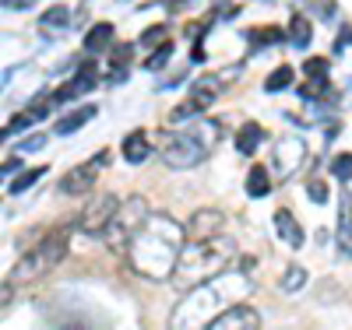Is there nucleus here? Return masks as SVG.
I'll list each match as a JSON object with an SVG mask.
<instances>
[{"mask_svg":"<svg viewBox=\"0 0 352 330\" xmlns=\"http://www.w3.org/2000/svg\"><path fill=\"white\" fill-rule=\"evenodd\" d=\"M187 243V232L180 222H173L169 215L162 211H152L144 218V225L131 235L127 243V263L141 278L148 281H169L173 271H176V257H180Z\"/></svg>","mask_w":352,"mask_h":330,"instance_id":"obj_1","label":"nucleus"},{"mask_svg":"<svg viewBox=\"0 0 352 330\" xmlns=\"http://www.w3.org/2000/svg\"><path fill=\"white\" fill-rule=\"evenodd\" d=\"M247 292H250V271H247V267H240V263H232V267H226L222 274H215L208 281L187 288L184 298H180V306L173 309L169 323L176 330L208 327L222 309H229L232 303H240Z\"/></svg>","mask_w":352,"mask_h":330,"instance_id":"obj_2","label":"nucleus"},{"mask_svg":"<svg viewBox=\"0 0 352 330\" xmlns=\"http://www.w3.org/2000/svg\"><path fill=\"white\" fill-rule=\"evenodd\" d=\"M236 253H240L236 250V239L226 235V232H219L212 239H187L180 257H176V271H173L169 281L180 288V292H187V288H194L201 281L222 274L226 267H232Z\"/></svg>","mask_w":352,"mask_h":330,"instance_id":"obj_3","label":"nucleus"},{"mask_svg":"<svg viewBox=\"0 0 352 330\" xmlns=\"http://www.w3.org/2000/svg\"><path fill=\"white\" fill-rule=\"evenodd\" d=\"M71 235H74V225H60V228H53L43 235V243L36 250H28L18 257V263L11 267V274L8 281L14 288H28V285H36L43 274H50L56 263H64L67 250H71Z\"/></svg>","mask_w":352,"mask_h":330,"instance_id":"obj_4","label":"nucleus"},{"mask_svg":"<svg viewBox=\"0 0 352 330\" xmlns=\"http://www.w3.org/2000/svg\"><path fill=\"white\" fill-rule=\"evenodd\" d=\"M152 215V207H148V200L144 197H127V200H120V207H116V215H113V222H109V228H106V243H109V250H127V243H131V235L144 225V218Z\"/></svg>","mask_w":352,"mask_h":330,"instance_id":"obj_5","label":"nucleus"},{"mask_svg":"<svg viewBox=\"0 0 352 330\" xmlns=\"http://www.w3.org/2000/svg\"><path fill=\"white\" fill-rule=\"evenodd\" d=\"M159 158L169 169H197L204 158H208V148H204L190 130H166L162 144H159Z\"/></svg>","mask_w":352,"mask_h":330,"instance_id":"obj_6","label":"nucleus"},{"mask_svg":"<svg viewBox=\"0 0 352 330\" xmlns=\"http://www.w3.org/2000/svg\"><path fill=\"white\" fill-rule=\"evenodd\" d=\"M222 81H226V78H215V74H208V78H197V81L190 84L187 99H184L180 106H176V109L169 113V123H184V119L201 116L204 109H208V106L219 99V92H222Z\"/></svg>","mask_w":352,"mask_h":330,"instance_id":"obj_7","label":"nucleus"},{"mask_svg":"<svg viewBox=\"0 0 352 330\" xmlns=\"http://www.w3.org/2000/svg\"><path fill=\"white\" fill-rule=\"evenodd\" d=\"M116 207H120V197H116V193H99V197H92V204L81 207L74 228H78L85 239H102L106 228H109V222H113V215H116Z\"/></svg>","mask_w":352,"mask_h":330,"instance_id":"obj_8","label":"nucleus"},{"mask_svg":"<svg viewBox=\"0 0 352 330\" xmlns=\"http://www.w3.org/2000/svg\"><path fill=\"white\" fill-rule=\"evenodd\" d=\"M109 162V155L102 152L96 162H81V165H74L71 172H64V179H60V193L64 197H85V193H92V187L99 183V169Z\"/></svg>","mask_w":352,"mask_h":330,"instance_id":"obj_9","label":"nucleus"},{"mask_svg":"<svg viewBox=\"0 0 352 330\" xmlns=\"http://www.w3.org/2000/svg\"><path fill=\"white\" fill-rule=\"evenodd\" d=\"M303 158H307V144H303V137H296V134L289 137V134H285V137L275 141V152H272V169H275V176L289 179L292 172L303 165Z\"/></svg>","mask_w":352,"mask_h":330,"instance_id":"obj_10","label":"nucleus"},{"mask_svg":"<svg viewBox=\"0 0 352 330\" xmlns=\"http://www.w3.org/2000/svg\"><path fill=\"white\" fill-rule=\"evenodd\" d=\"M96 84H99V71H96V60H92V64H81V67L74 71V78H71V81H64V84L56 88V92H53L50 99H53V106H64V102H74V99L88 95Z\"/></svg>","mask_w":352,"mask_h":330,"instance_id":"obj_11","label":"nucleus"},{"mask_svg":"<svg viewBox=\"0 0 352 330\" xmlns=\"http://www.w3.org/2000/svg\"><path fill=\"white\" fill-rule=\"evenodd\" d=\"M261 313L257 309H250V306H243V303H232L229 309H222L212 323H208V330H261Z\"/></svg>","mask_w":352,"mask_h":330,"instance_id":"obj_12","label":"nucleus"},{"mask_svg":"<svg viewBox=\"0 0 352 330\" xmlns=\"http://www.w3.org/2000/svg\"><path fill=\"white\" fill-rule=\"evenodd\" d=\"M222 228H226V215L219 211V207H197V211L187 218V225H184L187 239H212Z\"/></svg>","mask_w":352,"mask_h":330,"instance_id":"obj_13","label":"nucleus"},{"mask_svg":"<svg viewBox=\"0 0 352 330\" xmlns=\"http://www.w3.org/2000/svg\"><path fill=\"white\" fill-rule=\"evenodd\" d=\"M124 158L131 162V165H141V162H148V155H152V137H148V130H131L127 137H124Z\"/></svg>","mask_w":352,"mask_h":330,"instance_id":"obj_14","label":"nucleus"},{"mask_svg":"<svg viewBox=\"0 0 352 330\" xmlns=\"http://www.w3.org/2000/svg\"><path fill=\"white\" fill-rule=\"evenodd\" d=\"M275 232H278V239H282L289 250H300L303 246V228H300V222L292 218L289 211H275Z\"/></svg>","mask_w":352,"mask_h":330,"instance_id":"obj_15","label":"nucleus"},{"mask_svg":"<svg viewBox=\"0 0 352 330\" xmlns=\"http://www.w3.org/2000/svg\"><path fill=\"white\" fill-rule=\"evenodd\" d=\"M96 102L92 106H78L74 113H67V116H60V123H56L53 127V134H60V137H71V134H78L85 123H88V119H96Z\"/></svg>","mask_w":352,"mask_h":330,"instance_id":"obj_16","label":"nucleus"},{"mask_svg":"<svg viewBox=\"0 0 352 330\" xmlns=\"http://www.w3.org/2000/svg\"><path fill=\"white\" fill-rule=\"evenodd\" d=\"M113 46V25L109 21H99V25H92V28H88V36H85V49L88 53H106Z\"/></svg>","mask_w":352,"mask_h":330,"instance_id":"obj_17","label":"nucleus"},{"mask_svg":"<svg viewBox=\"0 0 352 330\" xmlns=\"http://www.w3.org/2000/svg\"><path fill=\"white\" fill-rule=\"evenodd\" d=\"M190 134L204 144V148H208V152H212V148L219 144V137H222V127L215 123V119H204V116H194V123H190Z\"/></svg>","mask_w":352,"mask_h":330,"instance_id":"obj_18","label":"nucleus"},{"mask_svg":"<svg viewBox=\"0 0 352 330\" xmlns=\"http://www.w3.org/2000/svg\"><path fill=\"white\" fill-rule=\"evenodd\" d=\"M272 193V172L264 169V165H254L247 172V197L261 200V197H268Z\"/></svg>","mask_w":352,"mask_h":330,"instance_id":"obj_19","label":"nucleus"},{"mask_svg":"<svg viewBox=\"0 0 352 330\" xmlns=\"http://www.w3.org/2000/svg\"><path fill=\"white\" fill-rule=\"evenodd\" d=\"M285 36H289V43L296 46V49H307V46H310V39H314V25H310L303 14H292V18H289V32H285Z\"/></svg>","mask_w":352,"mask_h":330,"instance_id":"obj_20","label":"nucleus"},{"mask_svg":"<svg viewBox=\"0 0 352 330\" xmlns=\"http://www.w3.org/2000/svg\"><path fill=\"white\" fill-rule=\"evenodd\" d=\"M261 141H264L261 123H243V127L236 130V152H240V155H254L257 148H261Z\"/></svg>","mask_w":352,"mask_h":330,"instance_id":"obj_21","label":"nucleus"},{"mask_svg":"<svg viewBox=\"0 0 352 330\" xmlns=\"http://www.w3.org/2000/svg\"><path fill=\"white\" fill-rule=\"evenodd\" d=\"M338 243L345 253H352V197L342 193V211H338Z\"/></svg>","mask_w":352,"mask_h":330,"instance_id":"obj_22","label":"nucleus"},{"mask_svg":"<svg viewBox=\"0 0 352 330\" xmlns=\"http://www.w3.org/2000/svg\"><path fill=\"white\" fill-rule=\"evenodd\" d=\"M50 169L46 165H36V169H25V172H18V179H11V187H8V193H25V190H32L39 179L46 176Z\"/></svg>","mask_w":352,"mask_h":330,"instance_id":"obj_23","label":"nucleus"},{"mask_svg":"<svg viewBox=\"0 0 352 330\" xmlns=\"http://www.w3.org/2000/svg\"><path fill=\"white\" fill-rule=\"evenodd\" d=\"M39 25L43 28H67L71 25V8L67 4H53L50 11L39 14Z\"/></svg>","mask_w":352,"mask_h":330,"instance_id":"obj_24","label":"nucleus"},{"mask_svg":"<svg viewBox=\"0 0 352 330\" xmlns=\"http://www.w3.org/2000/svg\"><path fill=\"white\" fill-rule=\"evenodd\" d=\"M303 285H307V271L300 263H289V271L282 274V292L285 295H296V292H303Z\"/></svg>","mask_w":352,"mask_h":330,"instance_id":"obj_25","label":"nucleus"},{"mask_svg":"<svg viewBox=\"0 0 352 330\" xmlns=\"http://www.w3.org/2000/svg\"><path fill=\"white\" fill-rule=\"evenodd\" d=\"M173 49H176V46H173V43L166 39L162 46H155V49L148 53V64H144V67H148L152 74H159V71H166V64H169V56H173Z\"/></svg>","mask_w":352,"mask_h":330,"instance_id":"obj_26","label":"nucleus"},{"mask_svg":"<svg viewBox=\"0 0 352 330\" xmlns=\"http://www.w3.org/2000/svg\"><path fill=\"white\" fill-rule=\"evenodd\" d=\"M292 67H275L268 78H264V92H282V88H289L292 84Z\"/></svg>","mask_w":352,"mask_h":330,"instance_id":"obj_27","label":"nucleus"},{"mask_svg":"<svg viewBox=\"0 0 352 330\" xmlns=\"http://www.w3.org/2000/svg\"><path fill=\"white\" fill-rule=\"evenodd\" d=\"M166 36H169V28H166V25H152V28H144V32H141L138 46H141V49H155V46L166 43Z\"/></svg>","mask_w":352,"mask_h":330,"instance_id":"obj_28","label":"nucleus"},{"mask_svg":"<svg viewBox=\"0 0 352 330\" xmlns=\"http://www.w3.org/2000/svg\"><path fill=\"white\" fill-rule=\"evenodd\" d=\"M331 176L335 179H342V183H345V179H352V155L345 152V155H338L335 162H331Z\"/></svg>","mask_w":352,"mask_h":330,"instance_id":"obj_29","label":"nucleus"},{"mask_svg":"<svg viewBox=\"0 0 352 330\" xmlns=\"http://www.w3.org/2000/svg\"><path fill=\"white\" fill-rule=\"evenodd\" d=\"M307 78H328V60L324 56H310L307 64H303Z\"/></svg>","mask_w":352,"mask_h":330,"instance_id":"obj_30","label":"nucleus"},{"mask_svg":"<svg viewBox=\"0 0 352 330\" xmlns=\"http://www.w3.org/2000/svg\"><path fill=\"white\" fill-rule=\"evenodd\" d=\"M43 144H46V134H32V137H25L18 144V155H32V152H39Z\"/></svg>","mask_w":352,"mask_h":330,"instance_id":"obj_31","label":"nucleus"},{"mask_svg":"<svg viewBox=\"0 0 352 330\" xmlns=\"http://www.w3.org/2000/svg\"><path fill=\"white\" fill-rule=\"evenodd\" d=\"M307 197H310V200H317V204H324V200H328V187H324V179H310Z\"/></svg>","mask_w":352,"mask_h":330,"instance_id":"obj_32","label":"nucleus"},{"mask_svg":"<svg viewBox=\"0 0 352 330\" xmlns=\"http://www.w3.org/2000/svg\"><path fill=\"white\" fill-rule=\"evenodd\" d=\"M324 88H328V78H310V81L303 84V99H317Z\"/></svg>","mask_w":352,"mask_h":330,"instance_id":"obj_33","label":"nucleus"},{"mask_svg":"<svg viewBox=\"0 0 352 330\" xmlns=\"http://www.w3.org/2000/svg\"><path fill=\"white\" fill-rule=\"evenodd\" d=\"M285 32H282V28H264V32H250V39L254 43H264V46H268V43H278Z\"/></svg>","mask_w":352,"mask_h":330,"instance_id":"obj_34","label":"nucleus"},{"mask_svg":"<svg viewBox=\"0 0 352 330\" xmlns=\"http://www.w3.org/2000/svg\"><path fill=\"white\" fill-rule=\"evenodd\" d=\"M109 53H113V67H127L134 46H109Z\"/></svg>","mask_w":352,"mask_h":330,"instance_id":"obj_35","label":"nucleus"},{"mask_svg":"<svg viewBox=\"0 0 352 330\" xmlns=\"http://www.w3.org/2000/svg\"><path fill=\"white\" fill-rule=\"evenodd\" d=\"M14 295H18V288H14L11 281H4V285H0V313H4V309L14 303Z\"/></svg>","mask_w":352,"mask_h":330,"instance_id":"obj_36","label":"nucleus"},{"mask_svg":"<svg viewBox=\"0 0 352 330\" xmlns=\"http://www.w3.org/2000/svg\"><path fill=\"white\" fill-rule=\"evenodd\" d=\"M0 4H4L8 11H28V8H32V0H0Z\"/></svg>","mask_w":352,"mask_h":330,"instance_id":"obj_37","label":"nucleus"},{"mask_svg":"<svg viewBox=\"0 0 352 330\" xmlns=\"http://www.w3.org/2000/svg\"><path fill=\"white\" fill-rule=\"evenodd\" d=\"M180 81H187V71H176L173 78H166V81H159V88H176Z\"/></svg>","mask_w":352,"mask_h":330,"instance_id":"obj_38","label":"nucleus"},{"mask_svg":"<svg viewBox=\"0 0 352 330\" xmlns=\"http://www.w3.org/2000/svg\"><path fill=\"white\" fill-rule=\"evenodd\" d=\"M335 18V4L331 0H320V21H331Z\"/></svg>","mask_w":352,"mask_h":330,"instance_id":"obj_39","label":"nucleus"},{"mask_svg":"<svg viewBox=\"0 0 352 330\" xmlns=\"http://www.w3.org/2000/svg\"><path fill=\"white\" fill-rule=\"evenodd\" d=\"M4 169H8V172H18V169H21V155L14 152V155H11V158L4 162Z\"/></svg>","mask_w":352,"mask_h":330,"instance_id":"obj_40","label":"nucleus"},{"mask_svg":"<svg viewBox=\"0 0 352 330\" xmlns=\"http://www.w3.org/2000/svg\"><path fill=\"white\" fill-rule=\"evenodd\" d=\"M8 137H11V127H4V130H0V144H8Z\"/></svg>","mask_w":352,"mask_h":330,"instance_id":"obj_41","label":"nucleus"},{"mask_svg":"<svg viewBox=\"0 0 352 330\" xmlns=\"http://www.w3.org/2000/svg\"><path fill=\"white\" fill-rule=\"evenodd\" d=\"M345 43H352V28H349V32H342V43L338 46H345Z\"/></svg>","mask_w":352,"mask_h":330,"instance_id":"obj_42","label":"nucleus"},{"mask_svg":"<svg viewBox=\"0 0 352 330\" xmlns=\"http://www.w3.org/2000/svg\"><path fill=\"white\" fill-rule=\"evenodd\" d=\"M0 176H8V169H4V165H0Z\"/></svg>","mask_w":352,"mask_h":330,"instance_id":"obj_43","label":"nucleus"}]
</instances>
